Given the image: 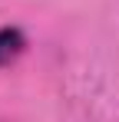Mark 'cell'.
Segmentation results:
<instances>
[{"mask_svg":"<svg viewBox=\"0 0 119 122\" xmlns=\"http://www.w3.org/2000/svg\"><path fill=\"white\" fill-rule=\"evenodd\" d=\"M20 46H23V36H20L17 30H3V33H0V63L13 60L20 53Z\"/></svg>","mask_w":119,"mask_h":122,"instance_id":"6da1fadb","label":"cell"}]
</instances>
